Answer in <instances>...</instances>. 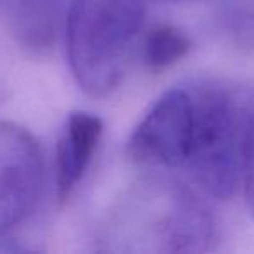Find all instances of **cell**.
<instances>
[{"instance_id": "obj_3", "label": "cell", "mask_w": 254, "mask_h": 254, "mask_svg": "<svg viewBox=\"0 0 254 254\" xmlns=\"http://www.w3.org/2000/svg\"><path fill=\"white\" fill-rule=\"evenodd\" d=\"M190 94L193 124L183 169L207 195L230 198L244 181L251 101L218 85L190 89Z\"/></svg>"}, {"instance_id": "obj_4", "label": "cell", "mask_w": 254, "mask_h": 254, "mask_svg": "<svg viewBox=\"0 0 254 254\" xmlns=\"http://www.w3.org/2000/svg\"><path fill=\"white\" fill-rule=\"evenodd\" d=\"M44 157L35 136L11 120H0V237L21 225L37 207Z\"/></svg>"}, {"instance_id": "obj_5", "label": "cell", "mask_w": 254, "mask_h": 254, "mask_svg": "<svg viewBox=\"0 0 254 254\" xmlns=\"http://www.w3.org/2000/svg\"><path fill=\"white\" fill-rule=\"evenodd\" d=\"M193 124L190 89L162 94L132 132L127 152L136 164L162 169H183Z\"/></svg>"}, {"instance_id": "obj_6", "label": "cell", "mask_w": 254, "mask_h": 254, "mask_svg": "<svg viewBox=\"0 0 254 254\" xmlns=\"http://www.w3.org/2000/svg\"><path fill=\"white\" fill-rule=\"evenodd\" d=\"M101 132V119L92 113L73 112L68 117L56 155V185L60 200L70 197L71 190L85 174Z\"/></svg>"}, {"instance_id": "obj_10", "label": "cell", "mask_w": 254, "mask_h": 254, "mask_svg": "<svg viewBox=\"0 0 254 254\" xmlns=\"http://www.w3.org/2000/svg\"><path fill=\"white\" fill-rule=\"evenodd\" d=\"M174 2H183V0H174Z\"/></svg>"}, {"instance_id": "obj_2", "label": "cell", "mask_w": 254, "mask_h": 254, "mask_svg": "<svg viewBox=\"0 0 254 254\" xmlns=\"http://www.w3.org/2000/svg\"><path fill=\"white\" fill-rule=\"evenodd\" d=\"M110 242L117 251L195 253L212 237L207 211L188 188L174 181H146L115 212Z\"/></svg>"}, {"instance_id": "obj_1", "label": "cell", "mask_w": 254, "mask_h": 254, "mask_svg": "<svg viewBox=\"0 0 254 254\" xmlns=\"http://www.w3.org/2000/svg\"><path fill=\"white\" fill-rule=\"evenodd\" d=\"M145 23L143 0H71L66 53L78 87L103 98L119 87Z\"/></svg>"}, {"instance_id": "obj_9", "label": "cell", "mask_w": 254, "mask_h": 254, "mask_svg": "<svg viewBox=\"0 0 254 254\" xmlns=\"http://www.w3.org/2000/svg\"><path fill=\"white\" fill-rule=\"evenodd\" d=\"M244 191H246L247 207L254 216V99H251L249 108V138H247L246 169H244Z\"/></svg>"}, {"instance_id": "obj_7", "label": "cell", "mask_w": 254, "mask_h": 254, "mask_svg": "<svg viewBox=\"0 0 254 254\" xmlns=\"http://www.w3.org/2000/svg\"><path fill=\"white\" fill-rule=\"evenodd\" d=\"M11 32L19 44L44 51L56 40L64 0H0Z\"/></svg>"}, {"instance_id": "obj_8", "label": "cell", "mask_w": 254, "mask_h": 254, "mask_svg": "<svg viewBox=\"0 0 254 254\" xmlns=\"http://www.w3.org/2000/svg\"><path fill=\"white\" fill-rule=\"evenodd\" d=\"M190 40L181 30L169 25H159L148 30L143 39V61L153 71L169 68L188 53Z\"/></svg>"}]
</instances>
